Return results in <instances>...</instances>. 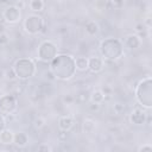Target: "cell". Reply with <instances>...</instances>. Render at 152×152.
Returning <instances> with one entry per match:
<instances>
[{
  "instance_id": "obj_7",
  "label": "cell",
  "mask_w": 152,
  "mask_h": 152,
  "mask_svg": "<svg viewBox=\"0 0 152 152\" xmlns=\"http://www.w3.org/2000/svg\"><path fill=\"white\" fill-rule=\"evenodd\" d=\"M75 62V68L78 70V71H86L88 69V58L87 57H83V56H80V57H76V59H74Z\"/></svg>"
},
{
  "instance_id": "obj_9",
  "label": "cell",
  "mask_w": 152,
  "mask_h": 152,
  "mask_svg": "<svg viewBox=\"0 0 152 152\" xmlns=\"http://www.w3.org/2000/svg\"><path fill=\"white\" fill-rule=\"evenodd\" d=\"M140 44H141L140 37H138L137 34H131L126 38V45L129 49H137V48L140 46Z\"/></svg>"
},
{
  "instance_id": "obj_16",
  "label": "cell",
  "mask_w": 152,
  "mask_h": 152,
  "mask_svg": "<svg viewBox=\"0 0 152 152\" xmlns=\"http://www.w3.org/2000/svg\"><path fill=\"white\" fill-rule=\"evenodd\" d=\"M33 126H34V128L40 129V128H43V127L45 126V120H44L42 116H38V118L34 119V121H33Z\"/></svg>"
},
{
  "instance_id": "obj_5",
  "label": "cell",
  "mask_w": 152,
  "mask_h": 152,
  "mask_svg": "<svg viewBox=\"0 0 152 152\" xmlns=\"http://www.w3.org/2000/svg\"><path fill=\"white\" fill-rule=\"evenodd\" d=\"M72 127H74L72 118H70V116H62V118H59V120H58V128L61 131L69 132Z\"/></svg>"
},
{
  "instance_id": "obj_15",
  "label": "cell",
  "mask_w": 152,
  "mask_h": 152,
  "mask_svg": "<svg viewBox=\"0 0 152 152\" xmlns=\"http://www.w3.org/2000/svg\"><path fill=\"white\" fill-rule=\"evenodd\" d=\"M5 78H7V80H10V81H14V80L18 78V75H17L14 68H10V69H7V70L5 71Z\"/></svg>"
},
{
  "instance_id": "obj_13",
  "label": "cell",
  "mask_w": 152,
  "mask_h": 152,
  "mask_svg": "<svg viewBox=\"0 0 152 152\" xmlns=\"http://www.w3.org/2000/svg\"><path fill=\"white\" fill-rule=\"evenodd\" d=\"M90 101L96 103H102L104 101V94L101 91V89H96L90 95Z\"/></svg>"
},
{
  "instance_id": "obj_12",
  "label": "cell",
  "mask_w": 152,
  "mask_h": 152,
  "mask_svg": "<svg viewBox=\"0 0 152 152\" xmlns=\"http://www.w3.org/2000/svg\"><path fill=\"white\" fill-rule=\"evenodd\" d=\"M44 6L45 4L43 0H30L28 2V7L33 12H42L44 10Z\"/></svg>"
},
{
  "instance_id": "obj_19",
  "label": "cell",
  "mask_w": 152,
  "mask_h": 152,
  "mask_svg": "<svg viewBox=\"0 0 152 152\" xmlns=\"http://www.w3.org/2000/svg\"><path fill=\"white\" fill-rule=\"evenodd\" d=\"M57 138L61 141H66V139H68V132L66 131H59L58 134H57Z\"/></svg>"
},
{
  "instance_id": "obj_10",
  "label": "cell",
  "mask_w": 152,
  "mask_h": 152,
  "mask_svg": "<svg viewBox=\"0 0 152 152\" xmlns=\"http://www.w3.org/2000/svg\"><path fill=\"white\" fill-rule=\"evenodd\" d=\"M13 142L17 146H19V147H24L27 144V137H26V134L23 133V132H19V133L14 134L13 135Z\"/></svg>"
},
{
  "instance_id": "obj_8",
  "label": "cell",
  "mask_w": 152,
  "mask_h": 152,
  "mask_svg": "<svg viewBox=\"0 0 152 152\" xmlns=\"http://www.w3.org/2000/svg\"><path fill=\"white\" fill-rule=\"evenodd\" d=\"M96 129V122L90 119V118H87L84 119L83 121V132L87 133V134H93Z\"/></svg>"
},
{
  "instance_id": "obj_17",
  "label": "cell",
  "mask_w": 152,
  "mask_h": 152,
  "mask_svg": "<svg viewBox=\"0 0 152 152\" xmlns=\"http://www.w3.org/2000/svg\"><path fill=\"white\" fill-rule=\"evenodd\" d=\"M88 109L93 113H97L100 109H101V103H96V102H91L88 104Z\"/></svg>"
},
{
  "instance_id": "obj_20",
  "label": "cell",
  "mask_w": 152,
  "mask_h": 152,
  "mask_svg": "<svg viewBox=\"0 0 152 152\" xmlns=\"http://www.w3.org/2000/svg\"><path fill=\"white\" fill-rule=\"evenodd\" d=\"M74 96L72 95H70V94H68V95H65L64 97H63V102L64 103H66V104H70V103H72L74 102Z\"/></svg>"
},
{
  "instance_id": "obj_23",
  "label": "cell",
  "mask_w": 152,
  "mask_h": 152,
  "mask_svg": "<svg viewBox=\"0 0 152 152\" xmlns=\"http://www.w3.org/2000/svg\"><path fill=\"white\" fill-rule=\"evenodd\" d=\"M138 150H139V151H151V150H152V146H151V145H142V146H140Z\"/></svg>"
},
{
  "instance_id": "obj_25",
  "label": "cell",
  "mask_w": 152,
  "mask_h": 152,
  "mask_svg": "<svg viewBox=\"0 0 152 152\" xmlns=\"http://www.w3.org/2000/svg\"><path fill=\"white\" fill-rule=\"evenodd\" d=\"M4 78H5V71L0 69V81H2Z\"/></svg>"
},
{
  "instance_id": "obj_4",
  "label": "cell",
  "mask_w": 152,
  "mask_h": 152,
  "mask_svg": "<svg viewBox=\"0 0 152 152\" xmlns=\"http://www.w3.org/2000/svg\"><path fill=\"white\" fill-rule=\"evenodd\" d=\"M88 61V69L91 72H100L103 69V61L100 57H91Z\"/></svg>"
},
{
  "instance_id": "obj_3",
  "label": "cell",
  "mask_w": 152,
  "mask_h": 152,
  "mask_svg": "<svg viewBox=\"0 0 152 152\" xmlns=\"http://www.w3.org/2000/svg\"><path fill=\"white\" fill-rule=\"evenodd\" d=\"M129 120H131V122L134 124V125H141V124H144L145 120H146V114L144 113V110L137 108V109H134V110L131 113Z\"/></svg>"
},
{
  "instance_id": "obj_1",
  "label": "cell",
  "mask_w": 152,
  "mask_h": 152,
  "mask_svg": "<svg viewBox=\"0 0 152 152\" xmlns=\"http://www.w3.org/2000/svg\"><path fill=\"white\" fill-rule=\"evenodd\" d=\"M43 26V20L40 17L36 15V14H31L26 18L25 23H24V28L28 34H36L40 31Z\"/></svg>"
},
{
  "instance_id": "obj_18",
  "label": "cell",
  "mask_w": 152,
  "mask_h": 152,
  "mask_svg": "<svg viewBox=\"0 0 152 152\" xmlns=\"http://www.w3.org/2000/svg\"><path fill=\"white\" fill-rule=\"evenodd\" d=\"M8 42H10L8 34H7V33H5V32L0 33V45H1V46H5V45H7V44H8Z\"/></svg>"
},
{
  "instance_id": "obj_24",
  "label": "cell",
  "mask_w": 152,
  "mask_h": 152,
  "mask_svg": "<svg viewBox=\"0 0 152 152\" xmlns=\"http://www.w3.org/2000/svg\"><path fill=\"white\" fill-rule=\"evenodd\" d=\"M112 1H113V4L116 5V6H120V5H122V4L125 2V0H112Z\"/></svg>"
},
{
  "instance_id": "obj_6",
  "label": "cell",
  "mask_w": 152,
  "mask_h": 152,
  "mask_svg": "<svg viewBox=\"0 0 152 152\" xmlns=\"http://www.w3.org/2000/svg\"><path fill=\"white\" fill-rule=\"evenodd\" d=\"M84 30H86V32H87L89 36H95V34L99 33L100 27H99V25H97L96 21H94V20H89V21L86 23V25H84Z\"/></svg>"
},
{
  "instance_id": "obj_2",
  "label": "cell",
  "mask_w": 152,
  "mask_h": 152,
  "mask_svg": "<svg viewBox=\"0 0 152 152\" xmlns=\"http://www.w3.org/2000/svg\"><path fill=\"white\" fill-rule=\"evenodd\" d=\"M4 18L10 24H15L20 20V8L15 5L8 6L4 11Z\"/></svg>"
},
{
  "instance_id": "obj_22",
  "label": "cell",
  "mask_w": 152,
  "mask_h": 152,
  "mask_svg": "<svg viewBox=\"0 0 152 152\" xmlns=\"http://www.w3.org/2000/svg\"><path fill=\"white\" fill-rule=\"evenodd\" d=\"M135 31H137L138 33H140V32L145 31V26H144V24H138V25L135 26Z\"/></svg>"
},
{
  "instance_id": "obj_11",
  "label": "cell",
  "mask_w": 152,
  "mask_h": 152,
  "mask_svg": "<svg viewBox=\"0 0 152 152\" xmlns=\"http://www.w3.org/2000/svg\"><path fill=\"white\" fill-rule=\"evenodd\" d=\"M13 132L10 129H5L0 132V142L2 144H11L13 141Z\"/></svg>"
},
{
  "instance_id": "obj_21",
  "label": "cell",
  "mask_w": 152,
  "mask_h": 152,
  "mask_svg": "<svg viewBox=\"0 0 152 152\" xmlns=\"http://www.w3.org/2000/svg\"><path fill=\"white\" fill-rule=\"evenodd\" d=\"M37 150H38V151H51V147L48 146V145H39V146L37 147Z\"/></svg>"
},
{
  "instance_id": "obj_14",
  "label": "cell",
  "mask_w": 152,
  "mask_h": 152,
  "mask_svg": "<svg viewBox=\"0 0 152 152\" xmlns=\"http://www.w3.org/2000/svg\"><path fill=\"white\" fill-rule=\"evenodd\" d=\"M113 110H114V113L116 115H121V114H124L126 112V106L124 103H121V102H116V103L113 104Z\"/></svg>"
}]
</instances>
